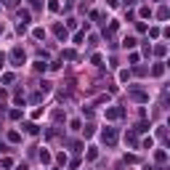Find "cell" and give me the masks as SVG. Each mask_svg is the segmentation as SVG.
<instances>
[{"mask_svg": "<svg viewBox=\"0 0 170 170\" xmlns=\"http://www.w3.org/2000/svg\"><path fill=\"white\" fill-rule=\"evenodd\" d=\"M56 35H59V40H66V29H61V27H56Z\"/></svg>", "mask_w": 170, "mask_h": 170, "instance_id": "6", "label": "cell"}, {"mask_svg": "<svg viewBox=\"0 0 170 170\" xmlns=\"http://www.w3.org/2000/svg\"><path fill=\"white\" fill-rule=\"evenodd\" d=\"M104 141H106V144H114V130H106L104 133Z\"/></svg>", "mask_w": 170, "mask_h": 170, "instance_id": "2", "label": "cell"}, {"mask_svg": "<svg viewBox=\"0 0 170 170\" xmlns=\"http://www.w3.org/2000/svg\"><path fill=\"white\" fill-rule=\"evenodd\" d=\"M19 19H21V21H29V11H27V8H24V11H19Z\"/></svg>", "mask_w": 170, "mask_h": 170, "instance_id": "5", "label": "cell"}, {"mask_svg": "<svg viewBox=\"0 0 170 170\" xmlns=\"http://www.w3.org/2000/svg\"><path fill=\"white\" fill-rule=\"evenodd\" d=\"M0 66H3V53H0Z\"/></svg>", "mask_w": 170, "mask_h": 170, "instance_id": "8", "label": "cell"}, {"mask_svg": "<svg viewBox=\"0 0 170 170\" xmlns=\"http://www.w3.org/2000/svg\"><path fill=\"white\" fill-rule=\"evenodd\" d=\"M8 6H19V0H8Z\"/></svg>", "mask_w": 170, "mask_h": 170, "instance_id": "7", "label": "cell"}, {"mask_svg": "<svg viewBox=\"0 0 170 170\" xmlns=\"http://www.w3.org/2000/svg\"><path fill=\"white\" fill-rule=\"evenodd\" d=\"M24 130H27V133H32V136H35V133H37V125H35V122H29V125H24Z\"/></svg>", "mask_w": 170, "mask_h": 170, "instance_id": "3", "label": "cell"}, {"mask_svg": "<svg viewBox=\"0 0 170 170\" xmlns=\"http://www.w3.org/2000/svg\"><path fill=\"white\" fill-rule=\"evenodd\" d=\"M11 59H13V66H21V64H24V51H19V48H16Z\"/></svg>", "mask_w": 170, "mask_h": 170, "instance_id": "1", "label": "cell"}, {"mask_svg": "<svg viewBox=\"0 0 170 170\" xmlns=\"http://www.w3.org/2000/svg\"><path fill=\"white\" fill-rule=\"evenodd\" d=\"M40 162H51V154H48V151H45V149L40 151Z\"/></svg>", "mask_w": 170, "mask_h": 170, "instance_id": "4", "label": "cell"}]
</instances>
